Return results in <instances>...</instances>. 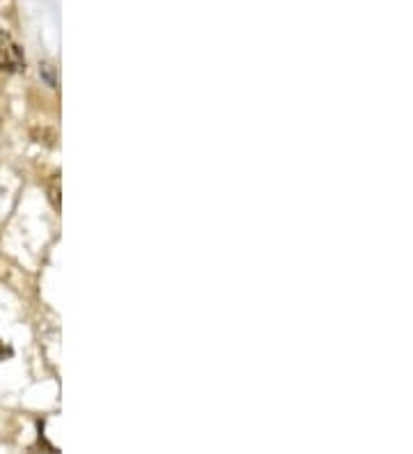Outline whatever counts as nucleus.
<instances>
[{"label": "nucleus", "instance_id": "nucleus-2", "mask_svg": "<svg viewBox=\"0 0 413 454\" xmlns=\"http://www.w3.org/2000/svg\"><path fill=\"white\" fill-rule=\"evenodd\" d=\"M10 356H12V349H10V347H5V344L0 342V360L10 358Z\"/></svg>", "mask_w": 413, "mask_h": 454}, {"label": "nucleus", "instance_id": "nucleus-1", "mask_svg": "<svg viewBox=\"0 0 413 454\" xmlns=\"http://www.w3.org/2000/svg\"><path fill=\"white\" fill-rule=\"evenodd\" d=\"M0 72H26V56H23V49L14 42V37H12L10 33H5V30H0Z\"/></svg>", "mask_w": 413, "mask_h": 454}]
</instances>
